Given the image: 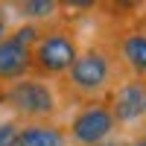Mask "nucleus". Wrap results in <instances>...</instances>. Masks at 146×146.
Instances as JSON below:
<instances>
[{
  "mask_svg": "<svg viewBox=\"0 0 146 146\" xmlns=\"http://www.w3.org/2000/svg\"><path fill=\"white\" fill-rule=\"evenodd\" d=\"M123 76L126 73L114 58L111 47L105 44V38H94L91 44L82 47V53L76 56L73 67L64 73V79L56 82V91H58L62 105L96 102V100H105Z\"/></svg>",
  "mask_w": 146,
  "mask_h": 146,
  "instance_id": "nucleus-1",
  "label": "nucleus"
},
{
  "mask_svg": "<svg viewBox=\"0 0 146 146\" xmlns=\"http://www.w3.org/2000/svg\"><path fill=\"white\" fill-rule=\"evenodd\" d=\"M32 76L44 82H58L73 67L76 56L82 53V35L73 23V15L56 18L41 27L38 41L32 44Z\"/></svg>",
  "mask_w": 146,
  "mask_h": 146,
  "instance_id": "nucleus-2",
  "label": "nucleus"
},
{
  "mask_svg": "<svg viewBox=\"0 0 146 146\" xmlns=\"http://www.w3.org/2000/svg\"><path fill=\"white\" fill-rule=\"evenodd\" d=\"M0 105L9 111V117L21 120V123H56L64 108L56 85L35 79V76L3 85L0 88Z\"/></svg>",
  "mask_w": 146,
  "mask_h": 146,
  "instance_id": "nucleus-3",
  "label": "nucleus"
},
{
  "mask_svg": "<svg viewBox=\"0 0 146 146\" xmlns=\"http://www.w3.org/2000/svg\"><path fill=\"white\" fill-rule=\"evenodd\" d=\"M44 23H18L0 41V88L32 76V44L38 41Z\"/></svg>",
  "mask_w": 146,
  "mask_h": 146,
  "instance_id": "nucleus-4",
  "label": "nucleus"
},
{
  "mask_svg": "<svg viewBox=\"0 0 146 146\" xmlns=\"http://www.w3.org/2000/svg\"><path fill=\"white\" fill-rule=\"evenodd\" d=\"M64 129H67L70 146H102L108 137L120 135L114 114H111L105 100L76 105V111H73V117L67 120Z\"/></svg>",
  "mask_w": 146,
  "mask_h": 146,
  "instance_id": "nucleus-5",
  "label": "nucleus"
},
{
  "mask_svg": "<svg viewBox=\"0 0 146 146\" xmlns=\"http://www.w3.org/2000/svg\"><path fill=\"white\" fill-rule=\"evenodd\" d=\"M102 38H105L108 47H111V53L120 62L126 76L146 79V27L137 18L111 23Z\"/></svg>",
  "mask_w": 146,
  "mask_h": 146,
  "instance_id": "nucleus-6",
  "label": "nucleus"
},
{
  "mask_svg": "<svg viewBox=\"0 0 146 146\" xmlns=\"http://www.w3.org/2000/svg\"><path fill=\"white\" fill-rule=\"evenodd\" d=\"M105 102L111 108L114 123L120 131L137 129L143 123V111H146V79L123 76L114 85V91L105 96Z\"/></svg>",
  "mask_w": 146,
  "mask_h": 146,
  "instance_id": "nucleus-7",
  "label": "nucleus"
},
{
  "mask_svg": "<svg viewBox=\"0 0 146 146\" xmlns=\"http://www.w3.org/2000/svg\"><path fill=\"white\" fill-rule=\"evenodd\" d=\"M15 146H70L67 129L58 123H23Z\"/></svg>",
  "mask_w": 146,
  "mask_h": 146,
  "instance_id": "nucleus-8",
  "label": "nucleus"
},
{
  "mask_svg": "<svg viewBox=\"0 0 146 146\" xmlns=\"http://www.w3.org/2000/svg\"><path fill=\"white\" fill-rule=\"evenodd\" d=\"M6 9L18 12L21 23H50L62 18V0H21V3H12Z\"/></svg>",
  "mask_w": 146,
  "mask_h": 146,
  "instance_id": "nucleus-9",
  "label": "nucleus"
},
{
  "mask_svg": "<svg viewBox=\"0 0 146 146\" xmlns=\"http://www.w3.org/2000/svg\"><path fill=\"white\" fill-rule=\"evenodd\" d=\"M21 126L23 123L15 120V117H0V146H15Z\"/></svg>",
  "mask_w": 146,
  "mask_h": 146,
  "instance_id": "nucleus-10",
  "label": "nucleus"
},
{
  "mask_svg": "<svg viewBox=\"0 0 146 146\" xmlns=\"http://www.w3.org/2000/svg\"><path fill=\"white\" fill-rule=\"evenodd\" d=\"M120 146H146V123H143V129H137L131 137H123Z\"/></svg>",
  "mask_w": 146,
  "mask_h": 146,
  "instance_id": "nucleus-11",
  "label": "nucleus"
},
{
  "mask_svg": "<svg viewBox=\"0 0 146 146\" xmlns=\"http://www.w3.org/2000/svg\"><path fill=\"white\" fill-rule=\"evenodd\" d=\"M12 29V21H9V9L6 6H0V41L6 38V32Z\"/></svg>",
  "mask_w": 146,
  "mask_h": 146,
  "instance_id": "nucleus-12",
  "label": "nucleus"
},
{
  "mask_svg": "<svg viewBox=\"0 0 146 146\" xmlns=\"http://www.w3.org/2000/svg\"><path fill=\"white\" fill-rule=\"evenodd\" d=\"M143 123H146V111H143Z\"/></svg>",
  "mask_w": 146,
  "mask_h": 146,
  "instance_id": "nucleus-13",
  "label": "nucleus"
}]
</instances>
